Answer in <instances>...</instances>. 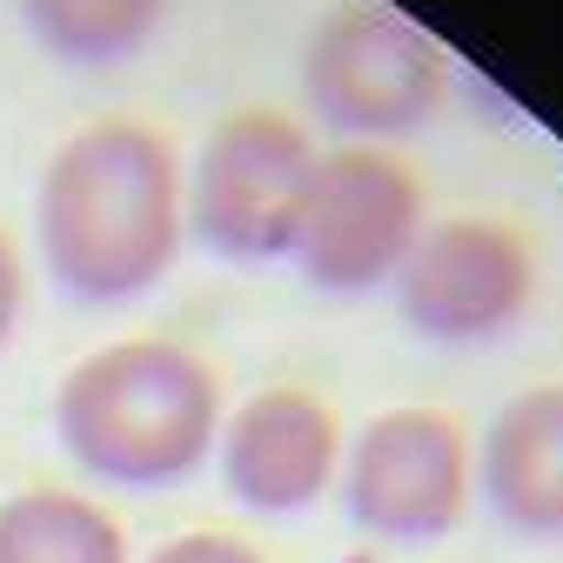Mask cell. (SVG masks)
Instances as JSON below:
<instances>
[{
	"label": "cell",
	"instance_id": "6da1fadb",
	"mask_svg": "<svg viewBox=\"0 0 563 563\" xmlns=\"http://www.w3.org/2000/svg\"><path fill=\"white\" fill-rule=\"evenodd\" d=\"M34 242L47 282L81 309L162 289L188 249V175L175 141L141 114L75 128L41 168Z\"/></svg>",
	"mask_w": 563,
	"mask_h": 563
},
{
	"label": "cell",
	"instance_id": "7a4b0ae2",
	"mask_svg": "<svg viewBox=\"0 0 563 563\" xmlns=\"http://www.w3.org/2000/svg\"><path fill=\"white\" fill-rule=\"evenodd\" d=\"M54 437L88 476L121 489L188 483L222 437V376L168 335H128L81 356L54 389Z\"/></svg>",
	"mask_w": 563,
	"mask_h": 563
},
{
	"label": "cell",
	"instance_id": "3957f363",
	"mask_svg": "<svg viewBox=\"0 0 563 563\" xmlns=\"http://www.w3.org/2000/svg\"><path fill=\"white\" fill-rule=\"evenodd\" d=\"M450 47L389 0H335L302 41V101L335 141L389 148L450 101Z\"/></svg>",
	"mask_w": 563,
	"mask_h": 563
},
{
	"label": "cell",
	"instance_id": "277c9868",
	"mask_svg": "<svg viewBox=\"0 0 563 563\" xmlns=\"http://www.w3.org/2000/svg\"><path fill=\"white\" fill-rule=\"evenodd\" d=\"M316 134L289 108H235L201 134L188 175V242L216 262H289L316 181Z\"/></svg>",
	"mask_w": 563,
	"mask_h": 563
},
{
	"label": "cell",
	"instance_id": "5b68a950",
	"mask_svg": "<svg viewBox=\"0 0 563 563\" xmlns=\"http://www.w3.org/2000/svg\"><path fill=\"white\" fill-rule=\"evenodd\" d=\"M430 201H422V175L396 148H369V141H335L316 162L302 229L289 262L302 268L309 289L349 302L376 296L396 282L402 255L416 249Z\"/></svg>",
	"mask_w": 563,
	"mask_h": 563
},
{
	"label": "cell",
	"instance_id": "8992f818",
	"mask_svg": "<svg viewBox=\"0 0 563 563\" xmlns=\"http://www.w3.org/2000/svg\"><path fill=\"white\" fill-rule=\"evenodd\" d=\"M342 510L389 543H437L476 497V437L437 402H396L342 443Z\"/></svg>",
	"mask_w": 563,
	"mask_h": 563
},
{
	"label": "cell",
	"instance_id": "52a82bcc",
	"mask_svg": "<svg viewBox=\"0 0 563 563\" xmlns=\"http://www.w3.org/2000/svg\"><path fill=\"white\" fill-rule=\"evenodd\" d=\"M389 296L402 329L422 335L430 349H489L537 302V249L504 216L422 222Z\"/></svg>",
	"mask_w": 563,
	"mask_h": 563
},
{
	"label": "cell",
	"instance_id": "ba28073f",
	"mask_svg": "<svg viewBox=\"0 0 563 563\" xmlns=\"http://www.w3.org/2000/svg\"><path fill=\"white\" fill-rule=\"evenodd\" d=\"M222 483L255 517H296L316 510L342 476V422L316 389L268 383L242 409L222 416Z\"/></svg>",
	"mask_w": 563,
	"mask_h": 563
},
{
	"label": "cell",
	"instance_id": "9c48e42d",
	"mask_svg": "<svg viewBox=\"0 0 563 563\" xmlns=\"http://www.w3.org/2000/svg\"><path fill=\"white\" fill-rule=\"evenodd\" d=\"M476 489L489 517L517 537H563V383H530L510 396L476 443Z\"/></svg>",
	"mask_w": 563,
	"mask_h": 563
},
{
	"label": "cell",
	"instance_id": "30bf717a",
	"mask_svg": "<svg viewBox=\"0 0 563 563\" xmlns=\"http://www.w3.org/2000/svg\"><path fill=\"white\" fill-rule=\"evenodd\" d=\"M0 563H128V537L81 489L41 483L0 504Z\"/></svg>",
	"mask_w": 563,
	"mask_h": 563
},
{
	"label": "cell",
	"instance_id": "8fae6325",
	"mask_svg": "<svg viewBox=\"0 0 563 563\" xmlns=\"http://www.w3.org/2000/svg\"><path fill=\"white\" fill-rule=\"evenodd\" d=\"M21 27L67 67H114L155 41L168 0H14Z\"/></svg>",
	"mask_w": 563,
	"mask_h": 563
},
{
	"label": "cell",
	"instance_id": "7c38bea8",
	"mask_svg": "<svg viewBox=\"0 0 563 563\" xmlns=\"http://www.w3.org/2000/svg\"><path fill=\"white\" fill-rule=\"evenodd\" d=\"M141 563H262V550L235 530H181V537L155 543Z\"/></svg>",
	"mask_w": 563,
	"mask_h": 563
},
{
	"label": "cell",
	"instance_id": "4fadbf2b",
	"mask_svg": "<svg viewBox=\"0 0 563 563\" xmlns=\"http://www.w3.org/2000/svg\"><path fill=\"white\" fill-rule=\"evenodd\" d=\"M21 302H27V262H21L14 235L0 229V349H8V335L21 322Z\"/></svg>",
	"mask_w": 563,
	"mask_h": 563
}]
</instances>
